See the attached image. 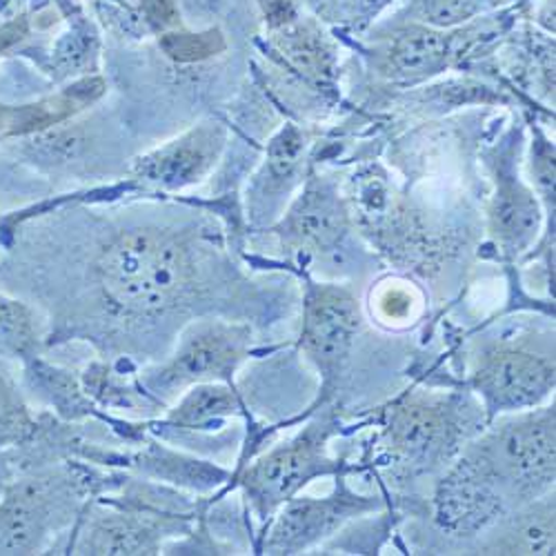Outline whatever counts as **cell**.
<instances>
[{
  "label": "cell",
  "instance_id": "5b68a950",
  "mask_svg": "<svg viewBox=\"0 0 556 556\" xmlns=\"http://www.w3.org/2000/svg\"><path fill=\"white\" fill-rule=\"evenodd\" d=\"M468 403L458 394L409 392L386 414L383 447L409 475L430 472L460 452L475 432Z\"/></svg>",
  "mask_w": 556,
  "mask_h": 556
},
{
  "label": "cell",
  "instance_id": "2e32d148",
  "mask_svg": "<svg viewBox=\"0 0 556 556\" xmlns=\"http://www.w3.org/2000/svg\"><path fill=\"white\" fill-rule=\"evenodd\" d=\"M136 466L159 483L163 481L180 488H194L199 492L216 488L227 477L225 470L210 466L207 460H197L161 445H152L143 454H138Z\"/></svg>",
  "mask_w": 556,
  "mask_h": 556
},
{
  "label": "cell",
  "instance_id": "30bf717a",
  "mask_svg": "<svg viewBox=\"0 0 556 556\" xmlns=\"http://www.w3.org/2000/svg\"><path fill=\"white\" fill-rule=\"evenodd\" d=\"M381 505V498L358 494L337 475V485L328 496L296 494L278 509L267 521L263 554H303L334 539L348 523L375 513Z\"/></svg>",
  "mask_w": 556,
  "mask_h": 556
},
{
  "label": "cell",
  "instance_id": "277c9868",
  "mask_svg": "<svg viewBox=\"0 0 556 556\" xmlns=\"http://www.w3.org/2000/svg\"><path fill=\"white\" fill-rule=\"evenodd\" d=\"M85 477L67 466L40 468L10 481L0 494V556L54 549V541L83 513Z\"/></svg>",
  "mask_w": 556,
  "mask_h": 556
},
{
  "label": "cell",
  "instance_id": "8992f818",
  "mask_svg": "<svg viewBox=\"0 0 556 556\" xmlns=\"http://www.w3.org/2000/svg\"><path fill=\"white\" fill-rule=\"evenodd\" d=\"M254 334L248 323L197 318L180 332L167 361L141 375V390L159 403L176 401L199 383L235 386L237 372L250 358Z\"/></svg>",
  "mask_w": 556,
  "mask_h": 556
},
{
  "label": "cell",
  "instance_id": "4fadbf2b",
  "mask_svg": "<svg viewBox=\"0 0 556 556\" xmlns=\"http://www.w3.org/2000/svg\"><path fill=\"white\" fill-rule=\"evenodd\" d=\"M539 220L534 194L515 176L513 165L503 161L496 172V194L490 207L492 239L505 254L519 256L534 243Z\"/></svg>",
  "mask_w": 556,
  "mask_h": 556
},
{
  "label": "cell",
  "instance_id": "d6986e66",
  "mask_svg": "<svg viewBox=\"0 0 556 556\" xmlns=\"http://www.w3.org/2000/svg\"><path fill=\"white\" fill-rule=\"evenodd\" d=\"M25 369L31 388L48 399L65 419H80V416L94 412V403H91L83 383H78L67 369L42 363L38 356L25 363Z\"/></svg>",
  "mask_w": 556,
  "mask_h": 556
},
{
  "label": "cell",
  "instance_id": "603a6c76",
  "mask_svg": "<svg viewBox=\"0 0 556 556\" xmlns=\"http://www.w3.org/2000/svg\"><path fill=\"white\" fill-rule=\"evenodd\" d=\"M163 50L180 63L203 61L223 50V40L218 34H172L163 40Z\"/></svg>",
  "mask_w": 556,
  "mask_h": 556
},
{
  "label": "cell",
  "instance_id": "9a60e30c",
  "mask_svg": "<svg viewBox=\"0 0 556 556\" xmlns=\"http://www.w3.org/2000/svg\"><path fill=\"white\" fill-rule=\"evenodd\" d=\"M239 414H243V401L235 386L199 383L188 388L176 399L163 421L176 430L201 432Z\"/></svg>",
  "mask_w": 556,
  "mask_h": 556
},
{
  "label": "cell",
  "instance_id": "9c48e42d",
  "mask_svg": "<svg viewBox=\"0 0 556 556\" xmlns=\"http://www.w3.org/2000/svg\"><path fill=\"white\" fill-rule=\"evenodd\" d=\"M470 386L488 421L539 407L554 392V354L536 352L523 341L488 345L475 361Z\"/></svg>",
  "mask_w": 556,
  "mask_h": 556
},
{
  "label": "cell",
  "instance_id": "ffe728a7",
  "mask_svg": "<svg viewBox=\"0 0 556 556\" xmlns=\"http://www.w3.org/2000/svg\"><path fill=\"white\" fill-rule=\"evenodd\" d=\"M0 358V452L23 445L36 432V419L18 381Z\"/></svg>",
  "mask_w": 556,
  "mask_h": 556
},
{
  "label": "cell",
  "instance_id": "e0dca14e",
  "mask_svg": "<svg viewBox=\"0 0 556 556\" xmlns=\"http://www.w3.org/2000/svg\"><path fill=\"white\" fill-rule=\"evenodd\" d=\"M42 345L38 314L25 301L0 292V358L29 363Z\"/></svg>",
  "mask_w": 556,
  "mask_h": 556
},
{
  "label": "cell",
  "instance_id": "8fae6325",
  "mask_svg": "<svg viewBox=\"0 0 556 556\" xmlns=\"http://www.w3.org/2000/svg\"><path fill=\"white\" fill-rule=\"evenodd\" d=\"M225 146V131L216 123L199 125L176 141L136 161V176L163 190H180L199 182L216 165Z\"/></svg>",
  "mask_w": 556,
  "mask_h": 556
},
{
  "label": "cell",
  "instance_id": "ba28073f",
  "mask_svg": "<svg viewBox=\"0 0 556 556\" xmlns=\"http://www.w3.org/2000/svg\"><path fill=\"white\" fill-rule=\"evenodd\" d=\"M361 330L358 299L345 286L307 283L299 348L320 377L316 405H326L350 363Z\"/></svg>",
  "mask_w": 556,
  "mask_h": 556
},
{
  "label": "cell",
  "instance_id": "ac0fdd59",
  "mask_svg": "<svg viewBox=\"0 0 556 556\" xmlns=\"http://www.w3.org/2000/svg\"><path fill=\"white\" fill-rule=\"evenodd\" d=\"M447 45L441 34L430 29H409L401 34L390 52V70L394 76L414 80L437 74L445 65Z\"/></svg>",
  "mask_w": 556,
  "mask_h": 556
},
{
  "label": "cell",
  "instance_id": "3957f363",
  "mask_svg": "<svg viewBox=\"0 0 556 556\" xmlns=\"http://www.w3.org/2000/svg\"><path fill=\"white\" fill-rule=\"evenodd\" d=\"M72 554H161L178 536L190 534V503L178 492L134 483L123 498L85 507Z\"/></svg>",
  "mask_w": 556,
  "mask_h": 556
},
{
  "label": "cell",
  "instance_id": "d4e9b609",
  "mask_svg": "<svg viewBox=\"0 0 556 556\" xmlns=\"http://www.w3.org/2000/svg\"><path fill=\"white\" fill-rule=\"evenodd\" d=\"M318 3L326 10H332L339 16H356V14L372 8L377 0H318Z\"/></svg>",
  "mask_w": 556,
  "mask_h": 556
},
{
  "label": "cell",
  "instance_id": "7a4b0ae2",
  "mask_svg": "<svg viewBox=\"0 0 556 556\" xmlns=\"http://www.w3.org/2000/svg\"><path fill=\"white\" fill-rule=\"evenodd\" d=\"M89 274L101 303L121 320L174 314L203 290L194 250L159 227L121 231L99 250Z\"/></svg>",
  "mask_w": 556,
  "mask_h": 556
},
{
  "label": "cell",
  "instance_id": "cb8c5ba5",
  "mask_svg": "<svg viewBox=\"0 0 556 556\" xmlns=\"http://www.w3.org/2000/svg\"><path fill=\"white\" fill-rule=\"evenodd\" d=\"M483 8V0H424V14L439 27L468 21Z\"/></svg>",
  "mask_w": 556,
  "mask_h": 556
},
{
  "label": "cell",
  "instance_id": "44dd1931",
  "mask_svg": "<svg viewBox=\"0 0 556 556\" xmlns=\"http://www.w3.org/2000/svg\"><path fill=\"white\" fill-rule=\"evenodd\" d=\"M421 292L403 281L381 283L372 292V314L390 328H407L421 312Z\"/></svg>",
  "mask_w": 556,
  "mask_h": 556
},
{
  "label": "cell",
  "instance_id": "5bb4252c",
  "mask_svg": "<svg viewBox=\"0 0 556 556\" xmlns=\"http://www.w3.org/2000/svg\"><path fill=\"white\" fill-rule=\"evenodd\" d=\"M483 534L481 554H554V494L509 509Z\"/></svg>",
  "mask_w": 556,
  "mask_h": 556
},
{
  "label": "cell",
  "instance_id": "7402d4cb",
  "mask_svg": "<svg viewBox=\"0 0 556 556\" xmlns=\"http://www.w3.org/2000/svg\"><path fill=\"white\" fill-rule=\"evenodd\" d=\"M303 150V134L294 125L283 127L271 138L267 150V176L271 178V182H283L296 172Z\"/></svg>",
  "mask_w": 556,
  "mask_h": 556
},
{
  "label": "cell",
  "instance_id": "6da1fadb",
  "mask_svg": "<svg viewBox=\"0 0 556 556\" xmlns=\"http://www.w3.org/2000/svg\"><path fill=\"white\" fill-rule=\"evenodd\" d=\"M454 456L434 494V521L454 536H477L554 488V405L503 414Z\"/></svg>",
  "mask_w": 556,
  "mask_h": 556
},
{
  "label": "cell",
  "instance_id": "7c38bea8",
  "mask_svg": "<svg viewBox=\"0 0 556 556\" xmlns=\"http://www.w3.org/2000/svg\"><path fill=\"white\" fill-rule=\"evenodd\" d=\"M281 235L296 252L328 254L348 235V214L326 185H312L292 207Z\"/></svg>",
  "mask_w": 556,
  "mask_h": 556
},
{
  "label": "cell",
  "instance_id": "52a82bcc",
  "mask_svg": "<svg viewBox=\"0 0 556 556\" xmlns=\"http://www.w3.org/2000/svg\"><path fill=\"white\" fill-rule=\"evenodd\" d=\"M337 430L330 412L318 414L296 437L263 452L241 470L239 488L258 521L267 523L314 479L343 470V463L330 454L328 445Z\"/></svg>",
  "mask_w": 556,
  "mask_h": 556
}]
</instances>
